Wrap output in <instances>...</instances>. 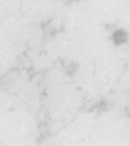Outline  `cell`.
<instances>
[{
  "mask_svg": "<svg viewBox=\"0 0 130 146\" xmlns=\"http://www.w3.org/2000/svg\"><path fill=\"white\" fill-rule=\"evenodd\" d=\"M128 33L125 29H117L113 32L112 34V42L114 45L119 46V45H123L128 42Z\"/></svg>",
  "mask_w": 130,
  "mask_h": 146,
  "instance_id": "obj_1",
  "label": "cell"
}]
</instances>
